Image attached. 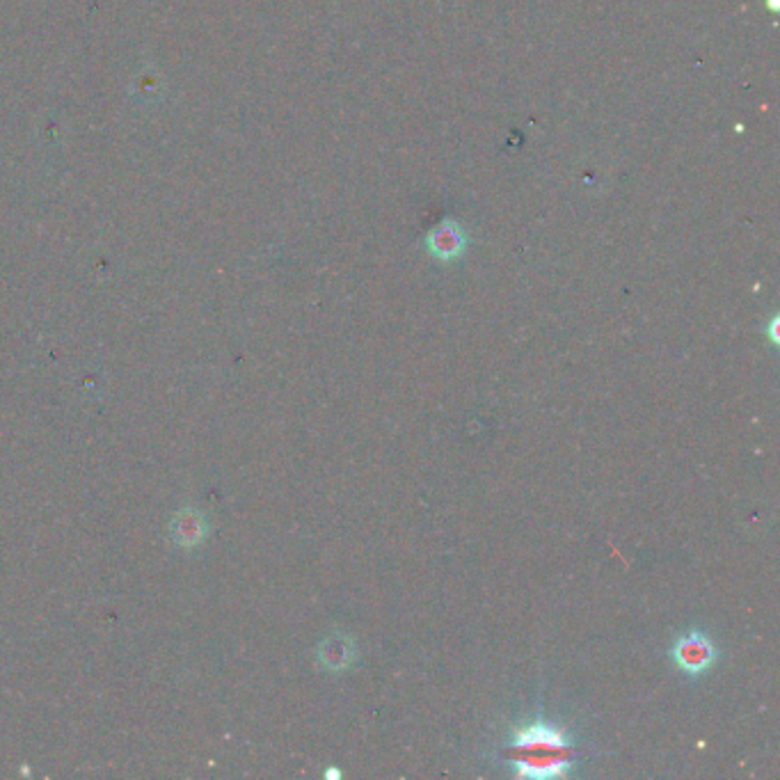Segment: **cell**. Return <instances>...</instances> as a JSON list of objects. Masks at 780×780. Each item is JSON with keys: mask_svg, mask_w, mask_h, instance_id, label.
Wrapping results in <instances>:
<instances>
[{"mask_svg": "<svg viewBox=\"0 0 780 780\" xmlns=\"http://www.w3.org/2000/svg\"><path fill=\"white\" fill-rule=\"evenodd\" d=\"M511 764L522 778H556L572 767V742L561 728L536 721L515 732Z\"/></svg>", "mask_w": 780, "mask_h": 780, "instance_id": "1", "label": "cell"}, {"mask_svg": "<svg viewBox=\"0 0 780 780\" xmlns=\"http://www.w3.org/2000/svg\"><path fill=\"white\" fill-rule=\"evenodd\" d=\"M671 657L682 673L703 675L710 671L716 662V648L710 636L694 630L680 634L678 639H675Z\"/></svg>", "mask_w": 780, "mask_h": 780, "instance_id": "2", "label": "cell"}, {"mask_svg": "<svg viewBox=\"0 0 780 780\" xmlns=\"http://www.w3.org/2000/svg\"><path fill=\"white\" fill-rule=\"evenodd\" d=\"M428 252L440 261H451L463 254L465 250V234L460 229L458 222H442L440 227H435L431 236H428Z\"/></svg>", "mask_w": 780, "mask_h": 780, "instance_id": "3", "label": "cell"}, {"mask_svg": "<svg viewBox=\"0 0 780 780\" xmlns=\"http://www.w3.org/2000/svg\"><path fill=\"white\" fill-rule=\"evenodd\" d=\"M318 662L330 673H344L355 662V646L344 634H332L318 646Z\"/></svg>", "mask_w": 780, "mask_h": 780, "instance_id": "4", "label": "cell"}, {"mask_svg": "<svg viewBox=\"0 0 780 780\" xmlns=\"http://www.w3.org/2000/svg\"><path fill=\"white\" fill-rule=\"evenodd\" d=\"M170 536L181 547H195L200 545V540L206 536V522L197 511H181L172 520Z\"/></svg>", "mask_w": 780, "mask_h": 780, "instance_id": "5", "label": "cell"}]
</instances>
